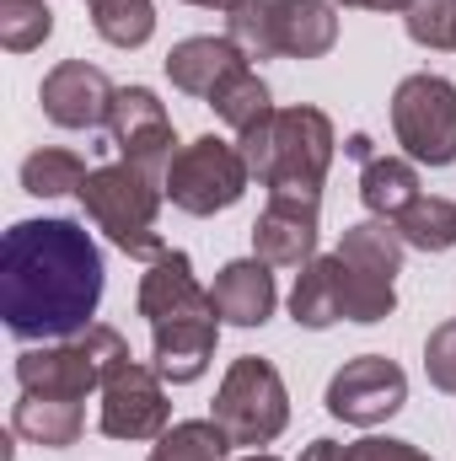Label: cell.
I'll return each instance as SVG.
<instances>
[{"instance_id":"22","label":"cell","mask_w":456,"mask_h":461,"mask_svg":"<svg viewBox=\"0 0 456 461\" xmlns=\"http://www.w3.org/2000/svg\"><path fill=\"white\" fill-rule=\"evenodd\" d=\"M403 247H419V252H451L456 247V204L451 199H435V194H419L397 221Z\"/></svg>"},{"instance_id":"10","label":"cell","mask_w":456,"mask_h":461,"mask_svg":"<svg viewBox=\"0 0 456 461\" xmlns=\"http://www.w3.org/2000/svg\"><path fill=\"white\" fill-rule=\"evenodd\" d=\"M172 424V402L161 392L156 365H118L114 375L103 381V413L97 429L108 440H161Z\"/></svg>"},{"instance_id":"31","label":"cell","mask_w":456,"mask_h":461,"mask_svg":"<svg viewBox=\"0 0 456 461\" xmlns=\"http://www.w3.org/2000/svg\"><path fill=\"white\" fill-rule=\"evenodd\" d=\"M301 461H349V446H339V440H312L301 451Z\"/></svg>"},{"instance_id":"13","label":"cell","mask_w":456,"mask_h":461,"mask_svg":"<svg viewBox=\"0 0 456 461\" xmlns=\"http://www.w3.org/2000/svg\"><path fill=\"white\" fill-rule=\"evenodd\" d=\"M317 226L323 194H269L252 226V258H263L269 268H306L317 258Z\"/></svg>"},{"instance_id":"19","label":"cell","mask_w":456,"mask_h":461,"mask_svg":"<svg viewBox=\"0 0 456 461\" xmlns=\"http://www.w3.org/2000/svg\"><path fill=\"white\" fill-rule=\"evenodd\" d=\"M11 429H16L22 440L43 446V451H65V446L81 440L87 413H81V402H70V397H38V392H22L16 408H11Z\"/></svg>"},{"instance_id":"33","label":"cell","mask_w":456,"mask_h":461,"mask_svg":"<svg viewBox=\"0 0 456 461\" xmlns=\"http://www.w3.org/2000/svg\"><path fill=\"white\" fill-rule=\"evenodd\" d=\"M349 156H360V161H370L376 150H370V134H349V145H343Z\"/></svg>"},{"instance_id":"8","label":"cell","mask_w":456,"mask_h":461,"mask_svg":"<svg viewBox=\"0 0 456 461\" xmlns=\"http://www.w3.org/2000/svg\"><path fill=\"white\" fill-rule=\"evenodd\" d=\"M247 156L242 145H231L221 134H199L194 145H183L167 167V199L183 215H221L247 194Z\"/></svg>"},{"instance_id":"26","label":"cell","mask_w":456,"mask_h":461,"mask_svg":"<svg viewBox=\"0 0 456 461\" xmlns=\"http://www.w3.org/2000/svg\"><path fill=\"white\" fill-rule=\"evenodd\" d=\"M226 38L247 59H274L279 32H274V0H236L226 11Z\"/></svg>"},{"instance_id":"32","label":"cell","mask_w":456,"mask_h":461,"mask_svg":"<svg viewBox=\"0 0 456 461\" xmlns=\"http://www.w3.org/2000/svg\"><path fill=\"white\" fill-rule=\"evenodd\" d=\"M333 5H354V11H408L414 0H333Z\"/></svg>"},{"instance_id":"16","label":"cell","mask_w":456,"mask_h":461,"mask_svg":"<svg viewBox=\"0 0 456 461\" xmlns=\"http://www.w3.org/2000/svg\"><path fill=\"white\" fill-rule=\"evenodd\" d=\"M247 65V54L231 43V38H183L172 54H167V81L188 97H215V86L236 76Z\"/></svg>"},{"instance_id":"35","label":"cell","mask_w":456,"mask_h":461,"mask_svg":"<svg viewBox=\"0 0 456 461\" xmlns=\"http://www.w3.org/2000/svg\"><path fill=\"white\" fill-rule=\"evenodd\" d=\"M242 461H279V456H269V451H252V456H242Z\"/></svg>"},{"instance_id":"21","label":"cell","mask_w":456,"mask_h":461,"mask_svg":"<svg viewBox=\"0 0 456 461\" xmlns=\"http://www.w3.org/2000/svg\"><path fill=\"white\" fill-rule=\"evenodd\" d=\"M210 108H215V113H221V123H226V129H236V134L258 129L263 118L274 113V103H269V86H263V76H258L252 65H242L236 76H226V81L215 86Z\"/></svg>"},{"instance_id":"20","label":"cell","mask_w":456,"mask_h":461,"mask_svg":"<svg viewBox=\"0 0 456 461\" xmlns=\"http://www.w3.org/2000/svg\"><path fill=\"white\" fill-rule=\"evenodd\" d=\"M360 199L376 221H397L414 199H419V172L403 156H370L360 172Z\"/></svg>"},{"instance_id":"17","label":"cell","mask_w":456,"mask_h":461,"mask_svg":"<svg viewBox=\"0 0 456 461\" xmlns=\"http://www.w3.org/2000/svg\"><path fill=\"white\" fill-rule=\"evenodd\" d=\"M274 32L285 59H323L339 43V5L333 0H274Z\"/></svg>"},{"instance_id":"3","label":"cell","mask_w":456,"mask_h":461,"mask_svg":"<svg viewBox=\"0 0 456 461\" xmlns=\"http://www.w3.org/2000/svg\"><path fill=\"white\" fill-rule=\"evenodd\" d=\"M247 172L269 188V194H323V177L333 167V123L323 108H274L258 129H247L242 140Z\"/></svg>"},{"instance_id":"24","label":"cell","mask_w":456,"mask_h":461,"mask_svg":"<svg viewBox=\"0 0 456 461\" xmlns=\"http://www.w3.org/2000/svg\"><path fill=\"white\" fill-rule=\"evenodd\" d=\"M87 11H92L97 38L114 43V49H140L156 32V5L150 0H87Z\"/></svg>"},{"instance_id":"30","label":"cell","mask_w":456,"mask_h":461,"mask_svg":"<svg viewBox=\"0 0 456 461\" xmlns=\"http://www.w3.org/2000/svg\"><path fill=\"white\" fill-rule=\"evenodd\" d=\"M349 461H430V456L408 440H354Z\"/></svg>"},{"instance_id":"14","label":"cell","mask_w":456,"mask_h":461,"mask_svg":"<svg viewBox=\"0 0 456 461\" xmlns=\"http://www.w3.org/2000/svg\"><path fill=\"white\" fill-rule=\"evenodd\" d=\"M38 103H43V118L59 123V129H97L114 118L118 86L87 59H65L43 76L38 86Z\"/></svg>"},{"instance_id":"15","label":"cell","mask_w":456,"mask_h":461,"mask_svg":"<svg viewBox=\"0 0 456 461\" xmlns=\"http://www.w3.org/2000/svg\"><path fill=\"white\" fill-rule=\"evenodd\" d=\"M210 301H215L221 322H231V328H263V322L274 317V301H279L274 268H269L263 258H236V263H226V268L215 274Z\"/></svg>"},{"instance_id":"12","label":"cell","mask_w":456,"mask_h":461,"mask_svg":"<svg viewBox=\"0 0 456 461\" xmlns=\"http://www.w3.org/2000/svg\"><path fill=\"white\" fill-rule=\"evenodd\" d=\"M108 134H114L118 161H134V167H145V172H150V177H161V183H167L172 156L183 150V145H178V134H172V118H167L161 97H156L150 86H118Z\"/></svg>"},{"instance_id":"7","label":"cell","mask_w":456,"mask_h":461,"mask_svg":"<svg viewBox=\"0 0 456 461\" xmlns=\"http://www.w3.org/2000/svg\"><path fill=\"white\" fill-rule=\"evenodd\" d=\"M210 419L226 429L231 446H247V451L279 440L285 424H290V392H285L279 370H274L269 359H258V354L231 359L226 381H221V392H215V413H210Z\"/></svg>"},{"instance_id":"1","label":"cell","mask_w":456,"mask_h":461,"mask_svg":"<svg viewBox=\"0 0 456 461\" xmlns=\"http://www.w3.org/2000/svg\"><path fill=\"white\" fill-rule=\"evenodd\" d=\"M103 247L76 221H16L0 241V317L22 344L92 328L103 306Z\"/></svg>"},{"instance_id":"6","label":"cell","mask_w":456,"mask_h":461,"mask_svg":"<svg viewBox=\"0 0 456 461\" xmlns=\"http://www.w3.org/2000/svg\"><path fill=\"white\" fill-rule=\"evenodd\" d=\"M343 263V317L349 322H387L397 312V274H403V236L392 221H360L339 241Z\"/></svg>"},{"instance_id":"23","label":"cell","mask_w":456,"mask_h":461,"mask_svg":"<svg viewBox=\"0 0 456 461\" xmlns=\"http://www.w3.org/2000/svg\"><path fill=\"white\" fill-rule=\"evenodd\" d=\"M87 172H92V167H87L76 150L43 145V150H32V156L22 161V188H27L32 199H59V194H81Z\"/></svg>"},{"instance_id":"9","label":"cell","mask_w":456,"mask_h":461,"mask_svg":"<svg viewBox=\"0 0 456 461\" xmlns=\"http://www.w3.org/2000/svg\"><path fill=\"white\" fill-rule=\"evenodd\" d=\"M392 134L419 167H451L456 161V86L446 76H408L392 92Z\"/></svg>"},{"instance_id":"11","label":"cell","mask_w":456,"mask_h":461,"mask_svg":"<svg viewBox=\"0 0 456 461\" xmlns=\"http://www.w3.org/2000/svg\"><path fill=\"white\" fill-rule=\"evenodd\" d=\"M403 402H408V375L387 354H360L328 381V413L343 424H360V429L387 424Z\"/></svg>"},{"instance_id":"25","label":"cell","mask_w":456,"mask_h":461,"mask_svg":"<svg viewBox=\"0 0 456 461\" xmlns=\"http://www.w3.org/2000/svg\"><path fill=\"white\" fill-rule=\"evenodd\" d=\"M231 440L215 419H188V424H172L156 446L150 461H226Z\"/></svg>"},{"instance_id":"18","label":"cell","mask_w":456,"mask_h":461,"mask_svg":"<svg viewBox=\"0 0 456 461\" xmlns=\"http://www.w3.org/2000/svg\"><path fill=\"white\" fill-rule=\"evenodd\" d=\"M290 317H296V328H312V333H323V328H333V322H349V317H343V263H339V252L312 258V263L296 274Z\"/></svg>"},{"instance_id":"34","label":"cell","mask_w":456,"mask_h":461,"mask_svg":"<svg viewBox=\"0 0 456 461\" xmlns=\"http://www.w3.org/2000/svg\"><path fill=\"white\" fill-rule=\"evenodd\" d=\"M183 5H210V11H231L236 0H183Z\"/></svg>"},{"instance_id":"28","label":"cell","mask_w":456,"mask_h":461,"mask_svg":"<svg viewBox=\"0 0 456 461\" xmlns=\"http://www.w3.org/2000/svg\"><path fill=\"white\" fill-rule=\"evenodd\" d=\"M403 27L419 49H456V0H414Z\"/></svg>"},{"instance_id":"27","label":"cell","mask_w":456,"mask_h":461,"mask_svg":"<svg viewBox=\"0 0 456 461\" xmlns=\"http://www.w3.org/2000/svg\"><path fill=\"white\" fill-rule=\"evenodd\" d=\"M54 32V11L49 0H0V43L11 54H32L43 49V38Z\"/></svg>"},{"instance_id":"2","label":"cell","mask_w":456,"mask_h":461,"mask_svg":"<svg viewBox=\"0 0 456 461\" xmlns=\"http://www.w3.org/2000/svg\"><path fill=\"white\" fill-rule=\"evenodd\" d=\"M140 317L150 322V354L156 375L172 386H188L210 370L215 339H221V312L210 290L194 279L188 252H161L145 279H140Z\"/></svg>"},{"instance_id":"5","label":"cell","mask_w":456,"mask_h":461,"mask_svg":"<svg viewBox=\"0 0 456 461\" xmlns=\"http://www.w3.org/2000/svg\"><path fill=\"white\" fill-rule=\"evenodd\" d=\"M134 354L123 344L118 328L92 322L76 339H54V344H27L16 354V386L38 392V397H70L87 402V392H103V381L118 365H129Z\"/></svg>"},{"instance_id":"4","label":"cell","mask_w":456,"mask_h":461,"mask_svg":"<svg viewBox=\"0 0 456 461\" xmlns=\"http://www.w3.org/2000/svg\"><path fill=\"white\" fill-rule=\"evenodd\" d=\"M76 199H81L87 221L103 230L118 252L145 258V263H156V258L167 252V241H161V230H156L161 199H167V183L150 177L145 167H134V161L92 167Z\"/></svg>"},{"instance_id":"29","label":"cell","mask_w":456,"mask_h":461,"mask_svg":"<svg viewBox=\"0 0 456 461\" xmlns=\"http://www.w3.org/2000/svg\"><path fill=\"white\" fill-rule=\"evenodd\" d=\"M424 370L441 392H456V322H441L424 344Z\"/></svg>"}]
</instances>
